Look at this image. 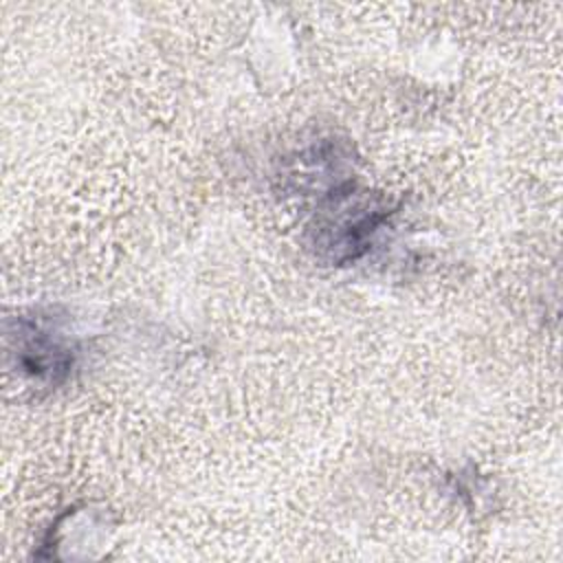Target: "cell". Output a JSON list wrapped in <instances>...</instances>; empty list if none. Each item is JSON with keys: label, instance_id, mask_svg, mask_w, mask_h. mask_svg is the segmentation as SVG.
<instances>
[{"label": "cell", "instance_id": "1", "mask_svg": "<svg viewBox=\"0 0 563 563\" xmlns=\"http://www.w3.org/2000/svg\"><path fill=\"white\" fill-rule=\"evenodd\" d=\"M389 209L380 198L354 187H341L325 202L317 218L314 246L332 262L343 264L367 251L374 233L389 218Z\"/></svg>", "mask_w": 563, "mask_h": 563}, {"label": "cell", "instance_id": "2", "mask_svg": "<svg viewBox=\"0 0 563 563\" xmlns=\"http://www.w3.org/2000/svg\"><path fill=\"white\" fill-rule=\"evenodd\" d=\"M24 330L18 334V358L20 367L35 376L57 380L73 367V347L59 334L57 328L44 323H22Z\"/></svg>", "mask_w": 563, "mask_h": 563}]
</instances>
